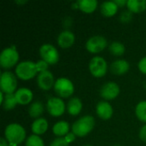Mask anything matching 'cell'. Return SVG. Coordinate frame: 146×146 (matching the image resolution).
I'll return each instance as SVG.
<instances>
[{
  "label": "cell",
  "mask_w": 146,
  "mask_h": 146,
  "mask_svg": "<svg viewBox=\"0 0 146 146\" xmlns=\"http://www.w3.org/2000/svg\"><path fill=\"white\" fill-rule=\"evenodd\" d=\"M4 137L9 145L19 146L26 139V131L20 124L10 123L5 127Z\"/></svg>",
  "instance_id": "6da1fadb"
},
{
  "label": "cell",
  "mask_w": 146,
  "mask_h": 146,
  "mask_svg": "<svg viewBox=\"0 0 146 146\" xmlns=\"http://www.w3.org/2000/svg\"><path fill=\"white\" fill-rule=\"evenodd\" d=\"M95 126V119L92 115H84L72 125V132L77 137H85L90 133Z\"/></svg>",
  "instance_id": "7a4b0ae2"
},
{
  "label": "cell",
  "mask_w": 146,
  "mask_h": 146,
  "mask_svg": "<svg viewBox=\"0 0 146 146\" xmlns=\"http://www.w3.org/2000/svg\"><path fill=\"white\" fill-rule=\"evenodd\" d=\"M15 75L23 80L33 79L38 72L36 62L32 61H22L19 62L15 67Z\"/></svg>",
  "instance_id": "3957f363"
},
{
  "label": "cell",
  "mask_w": 146,
  "mask_h": 146,
  "mask_svg": "<svg viewBox=\"0 0 146 146\" xmlns=\"http://www.w3.org/2000/svg\"><path fill=\"white\" fill-rule=\"evenodd\" d=\"M19 61V53L15 47L4 48L0 54V66L3 69L13 68Z\"/></svg>",
  "instance_id": "277c9868"
},
{
  "label": "cell",
  "mask_w": 146,
  "mask_h": 146,
  "mask_svg": "<svg viewBox=\"0 0 146 146\" xmlns=\"http://www.w3.org/2000/svg\"><path fill=\"white\" fill-rule=\"evenodd\" d=\"M17 80L15 75L9 72L4 71L0 77V89L4 94H12L16 92Z\"/></svg>",
  "instance_id": "5b68a950"
},
{
  "label": "cell",
  "mask_w": 146,
  "mask_h": 146,
  "mask_svg": "<svg viewBox=\"0 0 146 146\" xmlns=\"http://www.w3.org/2000/svg\"><path fill=\"white\" fill-rule=\"evenodd\" d=\"M54 91L55 92L62 98H68L73 95L74 92V87L73 82L68 78L61 77L58 78L54 84Z\"/></svg>",
  "instance_id": "8992f818"
},
{
  "label": "cell",
  "mask_w": 146,
  "mask_h": 146,
  "mask_svg": "<svg viewBox=\"0 0 146 146\" xmlns=\"http://www.w3.org/2000/svg\"><path fill=\"white\" fill-rule=\"evenodd\" d=\"M89 70L96 78L104 77L108 70V65L105 59L99 56L92 57L89 62Z\"/></svg>",
  "instance_id": "52a82bcc"
},
{
  "label": "cell",
  "mask_w": 146,
  "mask_h": 146,
  "mask_svg": "<svg viewBox=\"0 0 146 146\" xmlns=\"http://www.w3.org/2000/svg\"><path fill=\"white\" fill-rule=\"evenodd\" d=\"M39 56L49 65L56 64L59 60V53L56 48L50 44H44L40 46Z\"/></svg>",
  "instance_id": "ba28073f"
},
{
  "label": "cell",
  "mask_w": 146,
  "mask_h": 146,
  "mask_svg": "<svg viewBox=\"0 0 146 146\" xmlns=\"http://www.w3.org/2000/svg\"><path fill=\"white\" fill-rule=\"evenodd\" d=\"M46 110L48 113L54 117L61 116L66 110V105L61 98H50L46 103Z\"/></svg>",
  "instance_id": "9c48e42d"
},
{
  "label": "cell",
  "mask_w": 146,
  "mask_h": 146,
  "mask_svg": "<svg viewBox=\"0 0 146 146\" xmlns=\"http://www.w3.org/2000/svg\"><path fill=\"white\" fill-rule=\"evenodd\" d=\"M107 45L108 41L104 37L101 35H96L87 39L86 43V49L91 53H99L103 51Z\"/></svg>",
  "instance_id": "30bf717a"
},
{
  "label": "cell",
  "mask_w": 146,
  "mask_h": 146,
  "mask_svg": "<svg viewBox=\"0 0 146 146\" xmlns=\"http://www.w3.org/2000/svg\"><path fill=\"white\" fill-rule=\"evenodd\" d=\"M120 93L119 86L113 81L104 84L100 89V96L105 100H113L118 97Z\"/></svg>",
  "instance_id": "8fae6325"
},
{
  "label": "cell",
  "mask_w": 146,
  "mask_h": 146,
  "mask_svg": "<svg viewBox=\"0 0 146 146\" xmlns=\"http://www.w3.org/2000/svg\"><path fill=\"white\" fill-rule=\"evenodd\" d=\"M37 84L38 87L43 91H49L54 86L55 80L52 73L49 70L42 73H38L37 76Z\"/></svg>",
  "instance_id": "7c38bea8"
},
{
  "label": "cell",
  "mask_w": 146,
  "mask_h": 146,
  "mask_svg": "<svg viewBox=\"0 0 146 146\" xmlns=\"http://www.w3.org/2000/svg\"><path fill=\"white\" fill-rule=\"evenodd\" d=\"M75 36L70 30H64L61 32L57 37L58 45L62 49H68L72 46L74 43Z\"/></svg>",
  "instance_id": "4fadbf2b"
},
{
  "label": "cell",
  "mask_w": 146,
  "mask_h": 146,
  "mask_svg": "<svg viewBox=\"0 0 146 146\" xmlns=\"http://www.w3.org/2000/svg\"><path fill=\"white\" fill-rule=\"evenodd\" d=\"M96 112L99 118L103 120H109L112 117L113 108L107 101H100L96 106Z\"/></svg>",
  "instance_id": "5bb4252c"
},
{
  "label": "cell",
  "mask_w": 146,
  "mask_h": 146,
  "mask_svg": "<svg viewBox=\"0 0 146 146\" xmlns=\"http://www.w3.org/2000/svg\"><path fill=\"white\" fill-rule=\"evenodd\" d=\"M15 96L18 104L27 105L33 100V94L30 89L27 87H21L16 90V92H15Z\"/></svg>",
  "instance_id": "9a60e30c"
},
{
  "label": "cell",
  "mask_w": 146,
  "mask_h": 146,
  "mask_svg": "<svg viewBox=\"0 0 146 146\" xmlns=\"http://www.w3.org/2000/svg\"><path fill=\"white\" fill-rule=\"evenodd\" d=\"M130 68V64L127 60L118 59L114 61L110 65V71L115 75H122Z\"/></svg>",
  "instance_id": "2e32d148"
},
{
  "label": "cell",
  "mask_w": 146,
  "mask_h": 146,
  "mask_svg": "<svg viewBox=\"0 0 146 146\" xmlns=\"http://www.w3.org/2000/svg\"><path fill=\"white\" fill-rule=\"evenodd\" d=\"M48 127H49V125H48L47 120L45 118L39 117L33 121V122L32 123V126H31V129H32V132L33 133V134L39 136L41 134H44L47 131Z\"/></svg>",
  "instance_id": "e0dca14e"
},
{
  "label": "cell",
  "mask_w": 146,
  "mask_h": 146,
  "mask_svg": "<svg viewBox=\"0 0 146 146\" xmlns=\"http://www.w3.org/2000/svg\"><path fill=\"white\" fill-rule=\"evenodd\" d=\"M82 107H83V104H82L81 100L79 98L74 97L68 100V102L66 105V110L69 115L75 116L80 113Z\"/></svg>",
  "instance_id": "ac0fdd59"
},
{
  "label": "cell",
  "mask_w": 146,
  "mask_h": 146,
  "mask_svg": "<svg viewBox=\"0 0 146 146\" xmlns=\"http://www.w3.org/2000/svg\"><path fill=\"white\" fill-rule=\"evenodd\" d=\"M118 6L114 1H105L100 5V10L103 15L111 17L115 15L118 11Z\"/></svg>",
  "instance_id": "d6986e66"
},
{
  "label": "cell",
  "mask_w": 146,
  "mask_h": 146,
  "mask_svg": "<svg viewBox=\"0 0 146 146\" xmlns=\"http://www.w3.org/2000/svg\"><path fill=\"white\" fill-rule=\"evenodd\" d=\"M52 133L58 137H65L69 133V124L65 121H60L55 123L52 127Z\"/></svg>",
  "instance_id": "ffe728a7"
},
{
  "label": "cell",
  "mask_w": 146,
  "mask_h": 146,
  "mask_svg": "<svg viewBox=\"0 0 146 146\" xmlns=\"http://www.w3.org/2000/svg\"><path fill=\"white\" fill-rule=\"evenodd\" d=\"M127 7L132 13H141L146 9V0H127Z\"/></svg>",
  "instance_id": "44dd1931"
},
{
  "label": "cell",
  "mask_w": 146,
  "mask_h": 146,
  "mask_svg": "<svg viewBox=\"0 0 146 146\" xmlns=\"http://www.w3.org/2000/svg\"><path fill=\"white\" fill-rule=\"evenodd\" d=\"M44 105L40 101H35L32 103L28 108V114L32 118L38 119L44 113Z\"/></svg>",
  "instance_id": "7402d4cb"
},
{
  "label": "cell",
  "mask_w": 146,
  "mask_h": 146,
  "mask_svg": "<svg viewBox=\"0 0 146 146\" xmlns=\"http://www.w3.org/2000/svg\"><path fill=\"white\" fill-rule=\"evenodd\" d=\"M79 9L85 13H92L98 7L97 0H79Z\"/></svg>",
  "instance_id": "603a6c76"
},
{
  "label": "cell",
  "mask_w": 146,
  "mask_h": 146,
  "mask_svg": "<svg viewBox=\"0 0 146 146\" xmlns=\"http://www.w3.org/2000/svg\"><path fill=\"white\" fill-rule=\"evenodd\" d=\"M18 104L17 100L15 98V93L12 94H4V99L3 102L2 103V106L3 110L9 111L12 110L15 108V106Z\"/></svg>",
  "instance_id": "cb8c5ba5"
},
{
  "label": "cell",
  "mask_w": 146,
  "mask_h": 146,
  "mask_svg": "<svg viewBox=\"0 0 146 146\" xmlns=\"http://www.w3.org/2000/svg\"><path fill=\"white\" fill-rule=\"evenodd\" d=\"M110 52L115 56H121L125 53V45L119 41H113L109 47Z\"/></svg>",
  "instance_id": "d4e9b609"
},
{
  "label": "cell",
  "mask_w": 146,
  "mask_h": 146,
  "mask_svg": "<svg viewBox=\"0 0 146 146\" xmlns=\"http://www.w3.org/2000/svg\"><path fill=\"white\" fill-rule=\"evenodd\" d=\"M135 115L139 120L146 122V101H140L135 108Z\"/></svg>",
  "instance_id": "484cf974"
},
{
  "label": "cell",
  "mask_w": 146,
  "mask_h": 146,
  "mask_svg": "<svg viewBox=\"0 0 146 146\" xmlns=\"http://www.w3.org/2000/svg\"><path fill=\"white\" fill-rule=\"evenodd\" d=\"M25 145L26 146H44V143L41 137L35 134H32L27 139Z\"/></svg>",
  "instance_id": "4316f807"
},
{
  "label": "cell",
  "mask_w": 146,
  "mask_h": 146,
  "mask_svg": "<svg viewBox=\"0 0 146 146\" xmlns=\"http://www.w3.org/2000/svg\"><path fill=\"white\" fill-rule=\"evenodd\" d=\"M132 19H133V13L129 10L123 11L120 15V21L123 23L129 22L132 21Z\"/></svg>",
  "instance_id": "83f0119b"
},
{
  "label": "cell",
  "mask_w": 146,
  "mask_h": 146,
  "mask_svg": "<svg viewBox=\"0 0 146 146\" xmlns=\"http://www.w3.org/2000/svg\"><path fill=\"white\" fill-rule=\"evenodd\" d=\"M68 143L66 141L64 137H58L52 140L49 146H68Z\"/></svg>",
  "instance_id": "f1b7e54d"
},
{
  "label": "cell",
  "mask_w": 146,
  "mask_h": 146,
  "mask_svg": "<svg viewBox=\"0 0 146 146\" xmlns=\"http://www.w3.org/2000/svg\"><path fill=\"white\" fill-rule=\"evenodd\" d=\"M36 67H37L38 72V73H42V72H45V71L48 70L49 64H48L45 61L40 59V60H38V61L36 62Z\"/></svg>",
  "instance_id": "f546056e"
},
{
  "label": "cell",
  "mask_w": 146,
  "mask_h": 146,
  "mask_svg": "<svg viewBox=\"0 0 146 146\" xmlns=\"http://www.w3.org/2000/svg\"><path fill=\"white\" fill-rule=\"evenodd\" d=\"M138 67H139V69L140 70L141 73L146 74V56L140 59V61L139 62Z\"/></svg>",
  "instance_id": "4dcf8cb0"
},
{
  "label": "cell",
  "mask_w": 146,
  "mask_h": 146,
  "mask_svg": "<svg viewBox=\"0 0 146 146\" xmlns=\"http://www.w3.org/2000/svg\"><path fill=\"white\" fill-rule=\"evenodd\" d=\"M139 138L142 141L146 143V124L144 125L139 130Z\"/></svg>",
  "instance_id": "1f68e13d"
},
{
  "label": "cell",
  "mask_w": 146,
  "mask_h": 146,
  "mask_svg": "<svg viewBox=\"0 0 146 146\" xmlns=\"http://www.w3.org/2000/svg\"><path fill=\"white\" fill-rule=\"evenodd\" d=\"M75 138H76V135H75L73 132L68 133L64 137V139H66V141H67L68 144H70V143L74 142V141L75 140Z\"/></svg>",
  "instance_id": "d6a6232c"
},
{
  "label": "cell",
  "mask_w": 146,
  "mask_h": 146,
  "mask_svg": "<svg viewBox=\"0 0 146 146\" xmlns=\"http://www.w3.org/2000/svg\"><path fill=\"white\" fill-rule=\"evenodd\" d=\"M114 2L116 3V5L119 8H121V7L127 5V0H114Z\"/></svg>",
  "instance_id": "836d02e7"
},
{
  "label": "cell",
  "mask_w": 146,
  "mask_h": 146,
  "mask_svg": "<svg viewBox=\"0 0 146 146\" xmlns=\"http://www.w3.org/2000/svg\"><path fill=\"white\" fill-rule=\"evenodd\" d=\"M0 146H9V142L6 140L5 138H0Z\"/></svg>",
  "instance_id": "e575fe53"
},
{
  "label": "cell",
  "mask_w": 146,
  "mask_h": 146,
  "mask_svg": "<svg viewBox=\"0 0 146 146\" xmlns=\"http://www.w3.org/2000/svg\"><path fill=\"white\" fill-rule=\"evenodd\" d=\"M16 3H27V1H16Z\"/></svg>",
  "instance_id": "d590c367"
},
{
  "label": "cell",
  "mask_w": 146,
  "mask_h": 146,
  "mask_svg": "<svg viewBox=\"0 0 146 146\" xmlns=\"http://www.w3.org/2000/svg\"><path fill=\"white\" fill-rule=\"evenodd\" d=\"M84 146H92V145H84Z\"/></svg>",
  "instance_id": "8d00e7d4"
},
{
  "label": "cell",
  "mask_w": 146,
  "mask_h": 146,
  "mask_svg": "<svg viewBox=\"0 0 146 146\" xmlns=\"http://www.w3.org/2000/svg\"><path fill=\"white\" fill-rule=\"evenodd\" d=\"M114 146H120V145H114Z\"/></svg>",
  "instance_id": "74e56055"
}]
</instances>
